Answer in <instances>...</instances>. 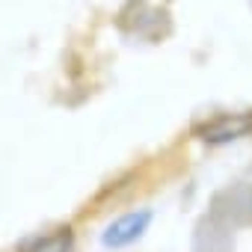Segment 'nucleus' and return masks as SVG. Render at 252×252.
I'll use <instances>...</instances> for the list:
<instances>
[{"instance_id": "obj_1", "label": "nucleus", "mask_w": 252, "mask_h": 252, "mask_svg": "<svg viewBox=\"0 0 252 252\" xmlns=\"http://www.w3.org/2000/svg\"><path fill=\"white\" fill-rule=\"evenodd\" d=\"M208 214H214L217 220L228 222L231 228L252 225V187H249L243 178H237L234 184L217 190L214 199H211Z\"/></svg>"}, {"instance_id": "obj_6", "label": "nucleus", "mask_w": 252, "mask_h": 252, "mask_svg": "<svg viewBox=\"0 0 252 252\" xmlns=\"http://www.w3.org/2000/svg\"><path fill=\"white\" fill-rule=\"evenodd\" d=\"M240 178H243V181H246V184H249V187H252V163H249V166H246V169H243V175H240Z\"/></svg>"}, {"instance_id": "obj_5", "label": "nucleus", "mask_w": 252, "mask_h": 252, "mask_svg": "<svg viewBox=\"0 0 252 252\" xmlns=\"http://www.w3.org/2000/svg\"><path fill=\"white\" fill-rule=\"evenodd\" d=\"M74 249V231L68 225H60L48 234H36L18 246V252H71Z\"/></svg>"}, {"instance_id": "obj_3", "label": "nucleus", "mask_w": 252, "mask_h": 252, "mask_svg": "<svg viewBox=\"0 0 252 252\" xmlns=\"http://www.w3.org/2000/svg\"><path fill=\"white\" fill-rule=\"evenodd\" d=\"M190 252H234V228L214 214H205L193 228Z\"/></svg>"}, {"instance_id": "obj_2", "label": "nucleus", "mask_w": 252, "mask_h": 252, "mask_svg": "<svg viewBox=\"0 0 252 252\" xmlns=\"http://www.w3.org/2000/svg\"><path fill=\"white\" fill-rule=\"evenodd\" d=\"M252 131V110H240V113H217L208 122L196 125V137L208 146H225L231 140H240Z\"/></svg>"}, {"instance_id": "obj_4", "label": "nucleus", "mask_w": 252, "mask_h": 252, "mask_svg": "<svg viewBox=\"0 0 252 252\" xmlns=\"http://www.w3.org/2000/svg\"><path fill=\"white\" fill-rule=\"evenodd\" d=\"M152 222V211H131V214H122L119 220H113L104 234H101V243L107 249H125V246H131L134 240H140L146 234Z\"/></svg>"}]
</instances>
